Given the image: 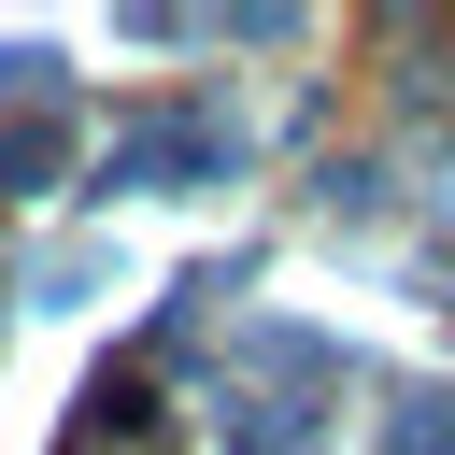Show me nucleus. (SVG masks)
Returning a JSON list of instances; mask_svg holds the SVG:
<instances>
[{
	"mask_svg": "<svg viewBox=\"0 0 455 455\" xmlns=\"http://www.w3.org/2000/svg\"><path fill=\"white\" fill-rule=\"evenodd\" d=\"M398 455H455V427H441V412H412V427H398Z\"/></svg>",
	"mask_w": 455,
	"mask_h": 455,
	"instance_id": "obj_1",
	"label": "nucleus"
}]
</instances>
